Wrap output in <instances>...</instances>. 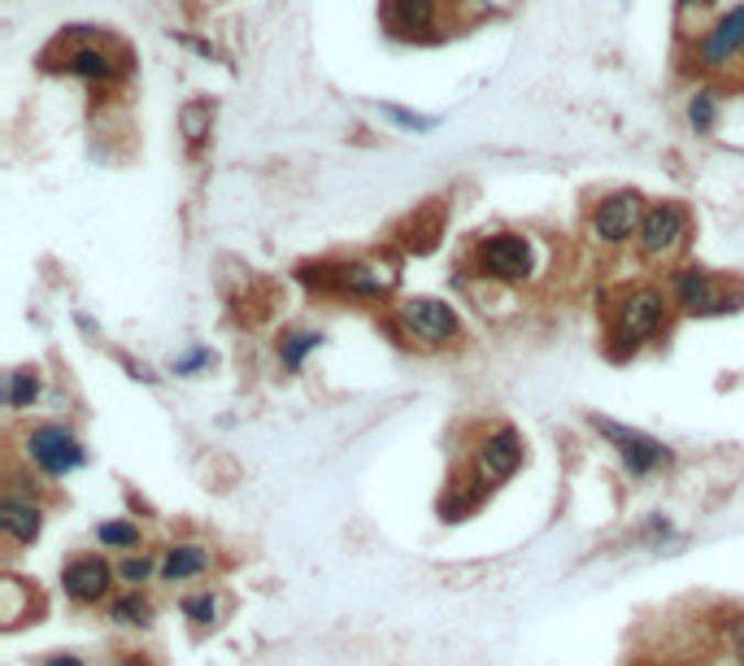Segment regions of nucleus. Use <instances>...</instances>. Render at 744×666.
Wrapping results in <instances>:
<instances>
[{"mask_svg":"<svg viewBox=\"0 0 744 666\" xmlns=\"http://www.w3.org/2000/svg\"><path fill=\"white\" fill-rule=\"evenodd\" d=\"M470 266L483 280H496V284H527L536 275V244L518 231H496V236H483L474 244Z\"/></svg>","mask_w":744,"mask_h":666,"instance_id":"nucleus-1","label":"nucleus"},{"mask_svg":"<svg viewBox=\"0 0 744 666\" xmlns=\"http://www.w3.org/2000/svg\"><path fill=\"white\" fill-rule=\"evenodd\" d=\"M666 318H670V296L661 292V287H632L619 305H614V340H623L627 345V353L636 349V345H645L653 340L661 327H666Z\"/></svg>","mask_w":744,"mask_h":666,"instance_id":"nucleus-2","label":"nucleus"},{"mask_svg":"<svg viewBox=\"0 0 744 666\" xmlns=\"http://www.w3.org/2000/svg\"><path fill=\"white\" fill-rule=\"evenodd\" d=\"M645 196L641 192H610V196H601L597 200V209H592V236H597V244H605V249H627L636 236H641V222H645Z\"/></svg>","mask_w":744,"mask_h":666,"instance_id":"nucleus-3","label":"nucleus"},{"mask_svg":"<svg viewBox=\"0 0 744 666\" xmlns=\"http://www.w3.org/2000/svg\"><path fill=\"white\" fill-rule=\"evenodd\" d=\"M396 318H401L405 336L418 340V345H427V349L453 345L458 331H462L453 305H445V301H436V296H409V301H401V305H396Z\"/></svg>","mask_w":744,"mask_h":666,"instance_id":"nucleus-4","label":"nucleus"},{"mask_svg":"<svg viewBox=\"0 0 744 666\" xmlns=\"http://www.w3.org/2000/svg\"><path fill=\"white\" fill-rule=\"evenodd\" d=\"M26 458H31L44 476H70V471H79V467L88 462L79 436H75L70 427H62V423H40V427L26 436Z\"/></svg>","mask_w":744,"mask_h":666,"instance_id":"nucleus-5","label":"nucleus"},{"mask_svg":"<svg viewBox=\"0 0 744 666\" xmlns=\"http://www.w3.org/2000/svg\"><path fill=\"white\" fill-rule=\"evenodd\" d=\"M683 236H688V214H683V205H675V200H657V205L645 209V222H641L636 249H641V258L661 262V258H670V253L683 244Z\"/></svg>","mask_w":744,"mask_h":666,"instance_id":"nucleus-6","label":"nucleus"},{"mask_svg":"<svg viewBox=\"0 0 744 666\" xmlns=\"http://www.w3.org/2000/svg\"><path fill=\"white\" fill-rule=\"evenodd\" d=\"M592 427L619 449V458L627 462L632 476H649V471H657L661 462H670V449L657 445V440L645 436V432H636V427H619V423H610V418H592Z\"/></svg>","mask_w":744,"mask_h":666,"instance_id":"nucleus-7","label":"nucleus"},{"mask_svg":"<svg viewBox=\"0 0 744 666\" xmlns=\"http://www.w3.org/2000/svg\"><path fill=\"white\" fill-rule=\"evenodd\" d=\"M523 432L518 427H510V423H501V427H492L488 436H483V445H479V458H474V471L483 483H501V479H510L518 467H523Z\"/></svg>","mask_w":744,"mask_h":666,"instance_id":"nucleus-8","label":"nucleus"},{"mask_svg":"<svg viewBox=\"0 0 744 666\" xmlns=\"http://www.w3.org/2000/svg\"><path fill=\"white\" fill-rule=\"evenodd\" d=\"M744 53V0L736 9H727L705 35H701V44H697V62L705 66V70H727L736 57Z\"/></svg>","mask_w":744,"mask_h":666,"instance_id":"nucleus-9","label":"nucleus"},{"mask_svg":"<svg viewBox=\"0 0 744 666\" xmlns=\"http://www.w3.org/2000/svg\"><path fill=\"white\" fill-rule=\"evenodd\" d=\"M670 296H675V305L683 309V314H727V309H736L719 284H714V275L710 271H701V266H683V271H675V280H670Z\"/></svg>","mask_w":744,"mask_h":666,"instance_id":"nucleus-10","label":"nucleus"},{"mask_svg":"<svg viewBox=\"0 0 744 666\" xmlns=\"http://www.w3.org/2000/svg\"><path fill=\"white\" fill-rule=\"evenodd\" d=\"M62 588H66V597H70V601H79V605H96V601H105V597H109V588H113V567H109L105 558H96V554L70 558V563H66V571H62Z\"/></svg>","mask_w":744,"mask_h":666,"instance_id":"nucleus-11","label":"nucleus"},{"mask_svg":"<svg viewBox=\"0 0 744 666\" xmlns=\"http://www.w3.org/2000/svg\"><path fill=\"white\" fill-rule=\"evenodd\" d=\"M383 26L396 40H427L440 22V0H383Z\"/></svg>","mask_w":744,"mask_h":666,"instance_id":"nucleus-12","label":"nucleus"},{"mask_svg":"<svg viewBox=\"0 0 744 666\" xmlns=\"http://www.w3.org/2000/svg\"><path fill=\"white\" fill-rule=\"evenodd\" d=\"M392 287H396L392 262H344V266H336V292L383 301V296H392Z\"/></svg>","mask_w":744,"mask_h":666,"instance_id":"nucleus-13","label":"nucleus"},{"mask_svg":"<svg viewBox=\"0 0 744 666\" xmlns=\"http://www.w3.org/2000/svg\"><path fill=\"white\" fill-rule=\"evenodd\" d=\"M0 532L9 545H31L44 532V510L26 496H0Z\"/></svg>","mask_w":744,"mask_h":666,"instance_id":"nucleus-14","label":"nucleus"},{"mask_svg":"<svg viewBox=\"0 0 744 666\" xmlns=\"http://www.w3.org/2000/svg\"><path fill=\"white\" fill-rule=\"evenodd\" d=\"M66 70L84 84H113L118 79V62L109 57L105 44H75L66 57Z\"/></svg>","mask_w":744,"mask_h":666,"instance_id":"nucleus-15","label":"nucleus"},{"mask_svg":"<svg viewBox=\"0 0 744 666\" xmlns=\"http://www.w3.org/2000/svg\"><path fill=\"white\" fill-rule=\"evenodd\" d=\"M440 231H445V209L431 205V209H418L405 227H401V244L409 253H431L440 244Z\"/></svg>","mask_w":744,"mask_h":666,"instance_id":"nucleus-16","label":"nucleus"},{"mask_svg":"<svg viewBox=\"0 0 744 666\" xmlns=\"http://www.w3.org/2000/svg\"><path fill=\"white\" fill-rule=\"evenodd\" d=\"M205 567H209V549H200V545H175V549H166V558H162V575H166L171 583L192 579V575H200Z\"/></svg>","mask_w":744,"mask_h":666,"instance_id":"nucleus-17","label":"nucleus"},{"mask_svg":"<svg viewBox=\"0 0 744 666\" xmlns=\"http://www.w3.org/2000/svg\"><path fill=\"white\" fill-rule=\"evenodd\" d=\"M40 387H44V380H40L35 367H18V371H9V383H4V405L9 410H26L40 396Z\"/></svg>","mask_w":744,"mask_h":666,"instance_id":"nucleus-18","label":"nucleus"},{"mask_svg":"<svg viewBox=\"0 0 744 666\" xmlns=\"http://www.w3.org/2000/svg\"><path fill=\"white\" fill-rule=\"evenodd\" d=\"M109 619H113V623H127V627H149V623H153V605H149L140 592H127V597L109 601Z\"/></svg>","mask_w":744,"mask_h":666,"instance_id":"nucleus-19","label":"nucleus"},{"mask_svg":"<svg viewBox=\"0 0 744 666\" xmlns=\"http://www.w3.org/2000/svg\"><path fill=\"white\" fill-rule=\"evenodd\" d=\"M318 345H322V331H287L280 340V362L287 371H300L305 353H314Z\"/></svg>","mask_w":744,"mask_h":666,"instance_id":"nucleus-20","label":"nucleus"},{"mask_svg":"<svg viewBox=\"0 0 744 666\" xmlns=\"http://www.w3.org/2000/svg\"><path fill=\"white\" fill-rule=\"evenodd\" d=\"M688 122H692V131H697V135H710V131H714V122H719V92L697 88L692 100H688Z\"/></svg>","mask_w":744,"mask_h":666,"instance_id":"nucleus-21","label":"nucleus"},{"mask_svg":"<svg viewBox=\"0 0 744 666\" xmlns=\"http://www.w3.org/2000/svg\"><path fill=\"white\" fill-rule=\"evenodd\" d=\"M209 122H214V105H209V100H192V105L184 109V140H187V149H192V153L205 144Z\"/></svg>","mask_w":744,"mask_h":666,"instance_id":"nucleus-22","label":"nucleus"},{"mask_svg":"<svg viewBox=\"0 0 744 666\" xmlns=\"http://www.w3.org/2000/svg\"><path fill=\"white\" fill-rule=\"evenodd\" d=\"M96 541H100L105 549H135V545H140V527L113 518V523H100V527H96Z\"/></svg>","mask_w":744,"mask_h":666,"instance_id":"nucleus-23","label":"nucleus"},{"mask_svg":"<svg viewBox=\"0 0 744 666\" xmlns=\"http://www.w3.org/2000/svg\"><path fill=\"white\" fill-rule=\"evenodd\" d=\"M157 571V563L149 558V554H131V558H122V567H118V579L122 583H131V588H140L149 575Z\"/></svg>","mask_w":744,"mask_h":666,"instance_id":"nucleus-24","label":"nucleus"},{"mask_svg":"<svg viewBox=\"0 0 744 666\" xmlns=\"http://www.w3.org/2000/svg\"><path fill=\"white\" fill-rule=\"evenodd\" d=\"M184 614L196 623V627H205V623H214V614H218V601L209 597V592H196V597H187L184 601Z\"/></svg>","mask_w":744,"mask_h":666,"instance_id":"nucleus-25","label":"nucleus"},{"mask_svg":"<svg viewBox=\"0 0 744 666\" xmlns=\"http://www.w3.org/2000/svg\"><path fill=\"white\" fill-rule=\"evenodd\" d=\"M383 118L401 122V127H414V131H431L436 118H423V113H409V109H396V105H383Z\"/></svg>","mask_w":744,"mask_h":666,"instance_id":"nucleus-26","label":"nucleus"},{"mask_svg":"<svg viewBox=\"0 0 744 666\" xmlns=\"http://www.w3.org/2000/svg\"><path fill=\"white\" fill-rule=\"evenodd\" d=\"M200 367H209V353H205V349H192L187 358L175 362V375H192V371H200Z\"/></svg>","mask_w":744,"mask_h":666,"instance_id":"nucleus-27","label":"nucleus"},{"mask_svg":"<svg viewBox=\"0 0 744 666\" xmlns=\"http://www.w3.org/2000/svg\"><path fill=\"white\" fill-rule=\"evenodd\" d=\"M710 4H714V0H675V9H679V22H683V18H692V13H705Z\"/></svg>","mask_w":744,"mask_h":666,"instance_id":"nucleus-28","label":"nucleus"},{"mask_svg":"<svg viewBox=\"0 0 744 666\" xmlns=\"http://www.w3.org/2000/svg\"><path fill=\"white\" fill-rule=\"evenodd\" d=\"M44 666H84V658H75V654H53Z\"/></svg>","mask_w":744,"mask_h":666,"instance_id":"nucleus-29","label":"nucleus"},{"mask_svg":"<svg viewBox=\"0 0 744 666\" xmlns=\"http://www.w3.org/2000/svg\"><path fill=\"white\" fill-rule=\"evenodd\" d=\"M122 666H149V663H144V658H135V654H131V658H127V663H122Z\"/></svg>","mask_w":744,"mask_h":666,"instance_id":"nucleus-30","label":"nucleus"}]
</instances>
